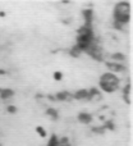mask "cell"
Listing matches in <instances>:
<instances>
[{"label": "cell", "instance_id": "8", "mask_svg": "<svg viewBox=\"0 0 133 146\" xmlns=\"http://www.w3.org/2000/svg\"><path fill=\"white\" fill-rule=\"evenodd\" d=\"M82 17H83V19H85V25H92L93 10L92 9H85V10H82Z\"/></svg>", "mask_w": 133, "mask_h": 146}, {"label": "cell", "instance_id": "11", "mask_svg": "<svg viewBox=\"0 0 133 146\" xmlns=\"http://www.w3.org/2000/svg\"><path fill=\"white\" fill-rule=\"evenodd\" d=\"M46 115H48L49 118H51L53 121H56V119L59 118V113L55 108H48L46 109Z\"/></svg>", "mask_w": 133, "mask_h": 146}, {"label": "cell", "instance_id": "5", "mask_svg": "<svg viewBox=\"0 0 133 146\" xmlns=\"http://www.w3.org/2000/svg\"><path fill=\"white\" fill-rule=\"evenodd\" d=\"M77 119L82 124H90L92 122V115L90 113H87V111H81V113H78Z\"/></svg>", "mask_w": 133, "mask_h": 146}, {"label": "cell", "instance_id": "12", "mask_svg": "<svg viewBox=\"0 0 133 146\" xmlns=\"http://www.w3.org/2000/svg\"><path fill=\"white\" fill-rule=\"evenodd\" d=\"M46 146H59V139L56 135H53V136L49 139L48 141V145Z\"/></svg>", "mask_w": 133, "mask_h": 146}, {"label": "cell", "instance_id": "16", "mask_svg": "<svg viewBox=\"0 0 133 146\" xmlns=\"http://www.w3.org/2000/svg\"><path fill=\"white\" fill-rule=\"evenodd\" d=\"M53 77H54V80H55V81H62V80H63V73L56 71V72H54Z\"/></svg>", "mask_w": 133, "mask_h": 146}, {"label": "cell", "instance_id": "19", "mask_svg": "<svg viewBox=\"0 0 133 146\" xmlns=\"http://www.w3.org/2000/svg\"><path fill=\"white\" fill-rule=\"evenodd\" d=\"M5 15V12H0V17H4Z\"/></svg>", "mask_w": 133, "mask_h": 146}, {"label": "cell", "instance_id": "10", "mask_svg": "<svg viewBox=\"0 0 133 146\" xmlns=\"http://www.w3.org/2000/svg\"><path fill=\"white\" fill-rule=\"evenodd\" d=\"M55 100H59V101H66L68 99H70V94L68 91H59V92L55 94Z\"/></svg>", "mask_w": 133, "mask_h": 146}, {"label": "cell", "instance_id": "1", "mask_svg": "<svg viewBox=\"0 0 133 146\" xmlns=\"http://www.w3.org/2000/svg\"><path fill=\"white\" fill-rule=\"evenodd\" d=\"M113 22L124 26L131 21V3L129 1H119L114 7L113 12Z\"/></svg>", "mask_w": 133, "mask_h": 146}, {"label": "cell", "instance_id": "7", "mask_svg": "<svg viewBox=\"0 0 133 146\" xmlns=\"http://www.w3.org/2000/svg\"><path fill=\"white\" fill-rule=\"evenodd\" d=\"M73 98L75 100H87L88 99V90L87 88H79L73 94Z\"/></svg>", "mask_w": 133, "mask_h": 146}, {"label": "cell", "instance_id": "20", "mask_svg": "<svg viewBox=\"0 0 133 146\" xmlns=\"http://www.w3.org/2000/svg\"><path fill=\"white\" fill-rule=\"evenodd\" d=\"M0 146H3V145H1V144H0Z\"/></svg>", "mask_w": 133, "mask_h": 146}, {"label": "cell", "instance_id": "4", "mask_svg": "<svg viewBox=\"0 0 133 146\" xmlns=\"http://www.w3.org/2000/svg\"><path fill=\"white\" fill-rule=\"evenodd\" d=\"M101 98H103V95H101L100 90L96 87H92L88 90V99L87 100H91V101H99L101 100Z\"/></svg>", "mask_w": 133, "mask_h": 146}, {"label": "cell", "instance_id": "6", "mask_svg": "<svg viewBox=\"0 0 133 146\" xmlns=\"http://www.w3.org/2000/svg\"><path fill=\"white\" fill-rule=\"evenodd\" d=\"M110 58H111V62H115V63H119V64H124L127 60V56L123 53H119V51L113 53L110 55Z\"/></svg>", "mask_w": 133, "mask_h": 146}, {"label": "cell", "instance_id": "13", "mask_svg": "<svg viewBox=\"0 0 133 146\" xmlns=\"http://www.w3.org/2000/svg\"><path fill=\"white\" fill-rule=\"evenodd\" d=\"M36 132H37V135H38L40 137H42V139L48 136V132H46V129L44 128V127H41V126H37V127H36Z\"/></svg>", "mask_w": 133, "mask_h": 146}, {"label": "cell", "instance_id": "15", "mask_svg": "<svg viewBox=\"0 0 133 146\" xmlns=\"http://www.w3.org/2000/svg\"><path fill=\"white\" fill-rule=\"evenodd\" d=\"M123 95H129L131 96V83L129 82L123 87Z\"/></svg>", "mask_w": 133, "mask_h": 146}, {"label": "cell", "instance_id": "3", "mask_svg": "<svg viewBox=\"0 0 133 146\" xmlns=\"http://www.w3.org/2000/svg\"><path fill=\"white\" fill-rule=\"evenodd\" d=\"M105 66H106V68L109 69V72L113 73V74L124 73L127 71V67L124 66V64H119V63H115V62H106Z\"/></svg>", "mask_w": 133, "mask_h": 146}, {"label": "cell", "instance_id": "17", "mask_svg": "<svg viewBox=\"0 0 133 146\" xmlns=\"http://www.w3.org/2000/svg\"><path fill=\"white\" fill-rule=\"evenodd\" d=\"M7 111L8 113H10V114H15L17 113V108H15L14 105H8L7 106Z\"/></svg>", "mask_w": 133, "mask_h": 146}, {"label": "cell", "instance_id": "9", "mask_svg": "<svg viewBox=\"0 0 133 146\" xmlns=\"http://www.w3.org/2000/svg\"><path fill=\"white\" fill-rule=\"evenodd\" d=\"M14 96V91L12 88H0V99L1 100H9Z\"/></svg>", "mask_w": 133, "mask_h": 146}, {"label": "cell", "instance_id": "14", "mask_svg": "<svg viewBox=\"0 0 133 146\" xmlns=\"http://www.w3.org/2000/svg\"><path fill=\"white\" fill-rule=\"evenodd\" d=\"M81 53H82V51H81L75 45L73 46L72 49H70V55H72V56H79V55H81Z\"/></svg>", "mask_w": 133, "mask_h": 146}, {"label": "cell", "instance_id": "2", "mask_svg": "<svg viewBox=\"0 0 133 146\" xmlns=\"http://www.w3.org/2000/svg\"><path fill=\"white\" fill-rule=\"evenodd\" d=\"M120 85V78L116 74H113L110 72H106L104 74L100 76V80H99V86H100V90L108 94H113L119 88Z\"/></svg>", "mask_w": 133, "mask_h": 146}, {"label": "cell", "instance_id": "18", "mask_svg": "<svg viewBox=\"0 0 133 146\" xmlns=\"http://www.w3.org/2000/svg\"><path fill=\"white\" fill-rule=\"evenodd\" d=\"M3 74H5V71L4 69H0V76H3Z\"/></svg>", "mask_w": 133, "mask_h": 146}]
</instances>
